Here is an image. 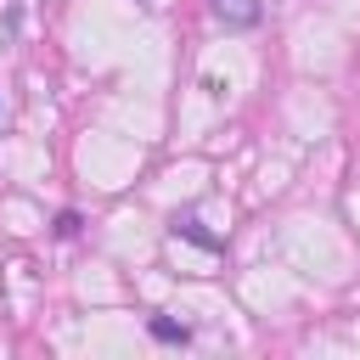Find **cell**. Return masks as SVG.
<instances>
[{"label":"cell","mask_w":360,"mask_h":360,"mask_svg":"<svg viewBox=\"0 0 360 360\" xmlns=\"http://www.w3.org/2000/svg\"><path fill=\"white\" fill-rule=\"evenodd\" d=\"M214 17L225 28H253L259 22V0H214Z\"/></svg>","instance_id":"cell-1"},{"label":"cell","mask_w":360,"mask_h":360,"mask_svg":"<svg viewBox=\"0 0 360 360\" xmlns=\"http://www.w3.org/2000/svg\"><path fill=\"white\" fill-rule=\"evenodd\" d=\"M152 338H163V343H186V338H191V326H180V321H163V315H158V321H152Z\"/></svg>","instance_id":"cell-2"},{"label":"cell","mask_w":360,"mask_h":360,"mask_svg":"<svg viewBox=\"0 0 360 360\" xmlns=\"http://www.w3.org/2000/svg\"><path fill=\"white\" fill-rule=\"evenodd\" d=\"M174 231H186L191 242H202V248H214V236H208V231H197V219H191V214H186V219H174Z\"/></svg>","instance_id":"cell-3"}]
</instances>
